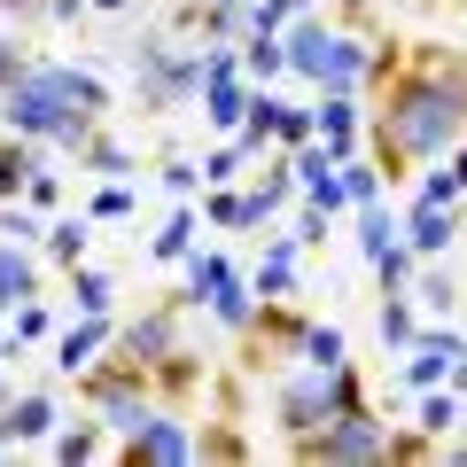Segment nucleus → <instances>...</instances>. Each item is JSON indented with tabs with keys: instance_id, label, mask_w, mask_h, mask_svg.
I'll return each instance as SVG.
<instances>
[{
	"instance_id": "nucleus-1",
	"label": "nucleus",
	"mask_w": 467,
	"mask_h": 467,
	"mask_svg": "<svg viewBox=\"0 0 467 467\" xmlns=\"http://www.w3.org/2000/svg\"><path fill=\"white\" fill-rule=\"evenodd\" d=\"M374 86H382V101L367 109L358 140H367L382 187H398L413 164H436V156H451V140H467V55L460 47L413 39Z\"/></svg>"
},
{
	"instance_id": "nucleus-2",
	"label": "nucleus",
	"mask_w": 467,
	"mask_h": 467,
	"mask_svg": "<svg viewBox=\"0 0 467 467\" xmlns=\"http://www.w3.org/2000/svg\"><path fill=\"white\" fill-rule=\"evenodd\" d=\"M0 125L39 140V149L78 156V140L94 125H109V86L94 70H78V63H24L16 86L0 94Z\"/></svg>"
},
{
	"instance_id": "nucleus-3",
	"label": "nucleus",
	"mask_w": 467,
	"mask_h": 467,
	"mask_svg": "<svg viewBox=\"0 0 467 467\" xmlns=\"http://www.w3.org/2000/svg\"><path fill=\"white\" fill-rule=\"evenodd\" d=\"M335 413H374L367 374L350 367V358H335V367L288 358L281 382H273V420H281V436H304V429H319V420H335Z\"/></svg>"
},
{
	"instance_id": "nucleus-4",
	"label": "nucleus",
	"mask_w": 467,
	"mask_h": 467,
	"mask_svg": "<svg viewBox=\"0 0 467 467\" xmlns=\"http://www.w3.org/2000/svg\"><path fill=\"white\" fill-rule=\"evenodd\" d=\"M281 47H288V70L296 78H312L319 94H358L367 86V39L350 32V24H327V16H296L281 32Z\"/></svg>"
},
{
	"instance_id": "nucleus-5",
	"label": "nucleus",
	"mask_w": 467,
	"mask_h": 467,
	"mask_svg": "<svg viewBox=\"0 0 467 467\" xmlns=\"http://www.w3.org/2000/svg\"><path fill=\"white\" fill-rule=\"evenodd\" d=\"M70 382H78L86 413H94L109 436H133L140 420L156 413V382H149V367H140V358H125V350H109V358L94 350V358H86Z\"/></svg>"
},
{
	"instance_id": "nucleus-6",
	"label": "nucleus",
	"mask_w": 467,
	"mask_h": 467,
	"mask_svg": "<svg viewBox=\"0 0 467 467\" xmlns=\"http://www.w3.org/2000/svg\"><path fill=\"white\" fill-rule=\"evenodd\" d=\"M125 70H133V101H140L149 117H171L180 101L202 94V55H195V47H171L164 32L133 39V47H125Z\"/></svg>"
},
{
	"instance_id": "nucleus-7",
	"label": "nucleus",
	"mask_w": 467,
	"mask_h": 467,
	"mask_svg": "<svg viewBox=\"0 0 467 467\" xmlns=\"http://www.w3.org/2000/svg\"><path fill=\"white\" fill-rule=\"evenodd\" d=\"M288 460H304V467H382L389 460V420L382 413H335L319 429L288 436Z\"/></svg>"
},
{
	"instance_id": "nucleus-8",
	"label": "nucleus",
	"mask_w": 467,
	"mask_h": 467,
	"mask_svg": "<svg viewBox=\"0 0 467 467\" xmlns=\"http://www.w3.org/2000/svg\"><path fill=\"white\" fill-rule=\"evenodd\" d=\"M117 460L125 467H195V420L180 405H156L133 436H117Z\"/></svg>"
},
{
	"instance_id": "nucleus-9",
	"label": "nucleus",
	"mask_w": 467,
	"mask_h": 467,
	"mask_svg": "<svg viewBox=\"0 0 467 467\" xmlns=\"http://www.w3.org/2000/svg\"><path fill=\"white\" fill-rule=\"evenodd\" d=\"M180 312H187V288H171L164 304H149L140 319H125V327L109 335V350H125V358H140V367H156L164 350L187 343V335H180Z\"/></svg>"
},
{
	"instance_id": "nucleus-10",
	"label": "nucleus",
	"mask_w": 467,
	"mask_h": 467,
	"mask_svg": "<svg viewBox=\"0 0 467 467\" xmlns=\"http://www.w3.org/2000/svg\"><path fill=\"white\" fill-rule=\"evenodd\" d=\"M358 133H367V109H358V94H319L312 101V140L343 164V156H358Z\"/></svg>"
},
{
	"instance_id": "nucleus-11",
	"label": "nucleus",
	"mask_w": 467,
	"mask_h": 467,
	"mask_svg": "<svg viewBox=\"0 0 467 467\" xmlns=\"http://www.w3.org/2000/svg\"><path fill=\"white\" fill-rule=\"evenodd\" d=\"M55 389H8V405H0V436H8V444H47L55 436Z\"/></svg>"
},
{
	"instance_id": "nucleus-12",
	"label": "nucleus",
	"mask_w": 467,
	"mask_h": 467,
	"mask_svg": "<svg viewBox=\"0 0 467 467\" xmlns=\"http://www.w3.org/2000/svg\"><path fill=\"white\" fill-rule=\"evenodd\" d=\"M149 382H156V405H180V413H187V405L211 389V374H202V358L180 343V350H164V358L149 367Z\"/></svg>"
},
{
	"instance_id": "nucleus-13",
	"label": "nucleus",
	"mask_w": 467,
	"mask_h": 467,
	"mask_svg": "<svg viewBox=\"0 0 467 467\" xmlns=\"http://www.w3.org/2000/svg\"><path fill=\"white\" fill-rule=\"evenodd\" d=\"M460 335H429V327H420L413 335V343H405V382H413V389H436V382H444V374H451V358H460Z\"/></svg>"
},
{
	"instance_id": "nucleus-14",
	"label": "nucleus",
	"mask_w": 467,
	"mask_h": 467,
	"mask_svg": "<svg viewBox=\"0 0 467 467\" xmlns=\"http://www.w3.org/2000/svg\"><path fill=\"white\" fill-rule=\"evenodd\" d=\"M78 180H140V164H133V149H125L109 125H94V133L78 140Z\"/></svg>"
},
{
	"instance_id": "nucleus-15",
	"label": "nucleus",
	"mask_w": 467,
	"mask_h": 467,
	"mask_svg": "<svg viewBox=\"0 0 467 467\" xmlns=\"http://www.w3.org/2000/svg\"><path fill=\"white\" fill-rule=\"evenodd\" d=\"M109 335H117V319H109V312H86L78 327H63V335H55V374L70 382V374H78L94 350H109Z\"/></svg>"
},
{
	"instance_id": "nucleus-16",
	"label": "nucleus",
	"mask_w": 467,
	"mask_h": 467,
	"mask_svg": "<svg viewBox=\"0 0 467 467\" xmlns=\"http://www.w3.org/2000/svg\"><path fill=\"white\" fill-rule=\"evenodd\" d=\"M39 242H0V312H16L24 296H39Z\"/></svg>"
},
{
	"instance_id": "nucleus-17",
	"label": "nucleus",
	"mask_w": 467,
	"mask_h": 467,
	"mask_svg": "<svg viewBox=\"0 0 467 467\" xmlns=\"http://www.w3.org/2000/svg\"><path fill=\"white\" fill-rule=\"evenodd\" d=\"M398 234H405V250H413V257H444V242L460 234V202H420Z\"/></svg>"
},
{
	"instance_id": "nucleus-18",
	"label": "nucleus",
	"mask_w": 467,
	"mask_h": 467,
	"mask_svg": "<svg viewBox=\"0 0 467 467\" xmlns=\"http://www.w3.org/2000/svg\"><path fill=\"white\" fill-rule=\"evenodd\" d=\"M47 451H55L63 467H86V460H109L117 436L101 429V420H78V429H55V436H47Z\"/></svg>"
},
{
	"instance_id": "nucleus-19",
	"label": "nucleus",
	"mask_w": 467,
	"mask_h": 467,
	"mask_svg": "<svg viewBox=\"0 0 467 467\" xmlns=\"http://www.w3.org/2000/svg\"><path fill=\"white\" fill-rule=\"evenodd\" d=\"M47 164V149L39 140H24V133H0V202H16L24 195V180Z\"/></svg>"
},
{
	"instance_id": "nucleus-20",
	"label": "nucleus",
	"mask_w": 467,
	"mask_h": 467,
	"mask_svg": "<svg viewBox=\"0 0 467 467\" xmlns=\"http://www.w3.org/2000/svg\"><path fill=\"white\" fill-rule=\"evenodd\" d=\"M39 250H47V265H63V273H70L86 250H94V218L78 211V218H55V226H39Z\"/></svg>"
},
{
	"instance_id": "nucleus-21",
	"label": "nucleus",
	"mask_w": 467,
	"mask_h": 467,
	"mask_svg": "<svg viewBox=\"0 0 467 467\" xmlns=\"http://www.w3.org/2000/svg\"><path fill=\"white\" fill-rule=\"evenodd\" d=\"M234 47H242V55H234V63H242V78H250V86H273V78H281V70H288V47H281V39H273V32H242V39H234Z\"/></svg>"
},
{
	"instance_id": "nucleus-22",
	"label": "nucleus",
	"mask_w": 467,
	"mask_h": 467,
	"mask_svg": "<svg viewBox=\"0 0 467 467\" xmlns=\"http://www.w3.org/2000/svg\"><path fill=\"white\" fill-rule=\"evenodd\" d=\"M211 226L218 234H250V226H265V211H257V195H242V187H211Z\"/></svg>"
},
{
	"instance_id": "nucleus-23",
	"label": "nucleus",
	"mask_w": 467,
	"mask_h": 467,
	"mask_svg": "<svg viewBox=\"0 0 467 467\" xmlns=\"http://www.w3.org/2000/svg\"><path fill=\"white\" fill-rule=\"evenodd\" d=\"M250 296H296V234H288V242H273V250H265V265H257Z\"/></svg>"
},
{
	"instance_id": "nucleus-24",
	"label": "nucleus",
	"mask_w": 467,
	"mask_h": 467,
	"mask_svg": "<svg viewBox=\"0 0 467 467\" xmlns=\"http://www.w3.org/2000/svg\"><path fill=\"white\" fill-rule=\"evenodd\" d=\"M389 242H398V211H389L382 195H374V202H358V257L374 265V257H382Z\"/></svg>"
},
{
	"instance_id": "nucleus-25",
	"label": "nucleus",
	"mask_w": 467,
	"mask_h": 467,
	"mask_svg": "<svg viewBox=\"0 0 467 467\" xmlns=\"http://www.w3.org/2000/svg\"><path fill=\"white\" fill-rule=\"evenodd\" d=\"M374 327H382V343L389 350H405L420 335V312H413V296H405V288H382V319H374Z\"/></svg>"
},
{
	"instance_id": "nucleus-26",
	"label": "nucleus",
	"mask_w": 467,
	"mask_h": 467,
	"mask_svg": "<svg viewBox=\"0 0 467 467\" xmlns=\"http://www.w3.org/2000/svg\"><path fill=\"white\" fill-rule=\"evenodd\" d=\"M63 281H70V304H78V312H109V296H117V281L101 265H86V257L63 273Z\"/></svg>"
},
{
	"instance_id": "nucleus-27",
	"label": "nucleus",
	"mask_w": 467,
	"mask_h": 467,
	"mask_svg": "<svg viewBox=\"0 0 467 467\" xmlns=\"http://www.w3.org/2000/svg\"><path fill=\"white\" fill-rule=\"evenodd\" d=\"M460 420H467V398H451V389H429L420 398V429L429 436H460Z\"/></svg>"
},
{
	"instance_id": "nucleus-28",
	"label": "nucleus",
	"mask_w": 467,
	"mask_h": 467,
	"mask_svg": "<svg viewBox=\"0 0 467 467\" xmlns=\"http://www.w3.org/2000/svg\"><path fill=\"white\" fill-rule=\"evenodd\" d=\"M195 460H250V436L218 420V429H195Z\"/></svg>"
},
{
	"instance_id": "nucleus-29",
	"label": "nucleus",
	"mask_w": 467,
	"mask_h": 467,
	"mask_svg": "<svg viewBox=\"0 0 467 467\" xmlns=\"http://www.w3.org/2000/svg\"><path fill=\"white\" fill-rule=\"evenodd\" d=\"M86 218H94V226L101 218H133V180H101L94 195H86Z\"/></svg>"
},
{
	"instance_id": "nucleus-30",
	"label": "nucleus",
	"mask_w": 467,
	"mask_h": 467,
	"mask_svg": "<svg viewBox=\"0 0 467 467\" xmlns=\"http://www.w3.org/2000/svg\"><path fill=\"white\" fill-rule=\"evenodd\" d=\"M187 250H195V211H187V202H180V211L164 218V234H156V257H164V265H171V257H187Z\"/></svg>"
},
{
	"instance_id": "nucleus-31",
	"label": "nucleus",
	"mask_w": 467,
	"mask_h": 467,
	"mask_svg": "<svg viewBox=\"0 0 467 467\" xmlns=\"http://www.w3.org/2000/svg\"><path fill=\"white\" fill-rule=\"evenodd\" d=\"M296 358H304V367H335V358H350V350H343V335H335V327H319V319H312L304 343H296Z\"/></svg>"
},
{
	"instance_id": "nucleus-32",
	"label": "nucleus",
	"mask_w": 467,
	"mask_h": 467,
	"mask_svg": "<svg viewBox=\"0 0 467 467\" xmlns=\"http://www.w3.org/2000/svg\"><path fill=\"white\" fill-rule=\"evenodd\" d=\"M413 273H420V257L405 250V234H398V242H389V250L374 257V281H382V288H405V281H413Z\"/></svg>"
},
{
	"instance_id": "nucleus-33",
	"label": "nucleus",
	"mask_w": 467,
	"mask_h": 467,
	"mask_svg": "<svg viewBox=\"0 0 467 467\" xmlns=\"http://www.w3.org/2000/svg\"><path fill=\"white\" fill-rule=\"evenodd\" d=\"M296 16H304V0H250V32H273V39H281Z\"/></svg>"
},
{
	"instance_id": "nucleus-34",
	"label": "nucleus",
	"mask_w": 467,
	"mask_h": 467,
	"mask_svg": "<svg viewBox=\"0 0 467 467\" xmlns=\"http://www.w3.org/2000/svg\"><path fill=\"white\" fill-rule=\"evenodd\" d=\"M304 140H312V109H288V101H281V109H273V149H304Z\"/></svg>"
},
{
	"instance_id": "nucleus-35",
	"label": "nucleus",
	"mask_w": 467,
	"mask_h": 467,
	"mask_svg": "<svg viewBox=\"0 0 467 467\" xmlns=\"http://www.w3.org/2000/svg\"><path fill=\"white\" fill-rule=\"evenodd\" d=\"M47 335H55V312L39 296H24L16 304V343H47Z\"/></svg>"
},
{
	"instance_id": "nucleus-36",
	"label": "nucleus",
	"mask_w": 467,
	"mask_h": 467,
	"mask_svg": "<svg viewBox=\"0 0 467 467\" xmlns=\"http://www.w3.org/2000/svg\"><path fill=\"white\" fill-rule=\"evenodd\" d=\"M0 242H39V211L32 202H0Z\"/></svg>"
},
{
	"instance_id": "nucleus-37",
	"label": "nucleus",
	"mask_w": 467,
	"mask_h": 467,
	"mask_svg": "<svg viewBox=\"0 0 467 467\" xmlns=\"http://www.w3.org/2000/svg\"><path fill=\"white\" fill-rule=\"evenodd\" d=\"M16 202H32V211H55V202H63V171H47V164H39L32 180H24V195H16Z\"/></svg>"
},
{
	"instance_id": "nucleus-38",
	"label": "nucleus",
	"mask_w": 467,
	"mask_h": 467,
	"mask_svg": "<svg viewBox=\"0 0 467 467\" xmlns=\"http://www.w3.org/2000/svg\"><path fill=\"white\" fill-rule=\"evenodd\" d=\"M420 265H429V257H420ZM413 296L429 304V312H451V296H460V288H451V273H436V265H429V273H420V288H413Z\"/></svg>"
},
{
	"instance_id": "nucleus-39",
	"label": "nucleus",
	"mask_w": 467,
	"mask_h": 467,
	"mask_svg": "<svg viewBox=\"0 0 467 467\" xmlns=\"http://www.w3.org/2000/svg\"><path fill=\"white\" fill-rule=\"evenodd\" d=\"M242 164H250V156H242V149L226 140V149H218L211 164H202V187H226V180H242Z\"/></svg>"
},
{
	"instance_id": "nucleus-40",
	"label": "nucleus",
	"mask_w": 467,
	"mask_h": 467,
	"mask_svg": "<svg viewBox=\"0 0 467 467\" xmlns=\"http://www.w3.org/2000/svg\"><path fill=\"white\" fill-rule=\"evenodd\" d=\"M164 187H171V195H195V187H202V171L187 164V156H164Z\"/></svg>"
},
{
	"instance_id": "nucleus-41",
	"label": "nucleus",
	"mask_w": 467,
	"mask_h": 467,
	"mask_svg": "<svg viewBox=\"0 0 467 467\" xmlns=\"http://www.w3.org/2000/svg\"><path fill=\"white\" fill-rule=\"evenodd\" d=\"M0 16H8V24H24V32H32V24H47V0H0Z\"/></svg>"
},
{
	"instance_id": "nucleus-42",
	"label": "nucleus",
	"mask_w": 467,
	"mask_h": 467,
	"mask_svg": "<svg viewBox=\"0 0 467 467\" xmlns=\"http://www.w3.org/2000/svg\"><path fill=\"white\" fill-rule=\"evenodd\" d=\"M24 63H32V55H24L16 39H0V94H8V86H16V70H24Z\"/></svg>"
},
{
	"instance_id": "nucleus-43",
	"label": "nucleus",
	"mask_w": 467,
	"mask_h": 467,
	"mask_svg": "<svg viewBox=\"0 0 467 467\" xmlns=\"http://www.w3.org/2000/svg\"><path fill=\"white\" fill-rule=\"evenodd\" d=\"M420 202H460V187H451V171H429V180H420Z\"/></svg>"
},
{
	"instance_id": "nucleus-44",
	"label": "nucleus",
	"mask_w": 467,
	"mask_h": 467,
	"mask_svg": "<svg viewBox=\"0 0 467 467\" xmlns=\"http://www.w3.org/2000/svg\"><path fill=\"white\" fill-rule=\"evenodd\" d=\"M451 187H460V202H467V140H451Z\"/></svg>"
},
{
	"instance_id": "nucleus-45",
	"label": "nucleus",
	"mask_w": 467,
	"mask_h": 467,
	"mask_svg": "<svg viewBox=\"0 0 467 467\" xmlns=\"http://www.w3.org/2000/svg\"><path fill=\"white\" fill-rule=\"evenodd\" d=\"M444 382H451V398H467V350L451 358V374H444Z\"/></svg>"
}]
</instances>
